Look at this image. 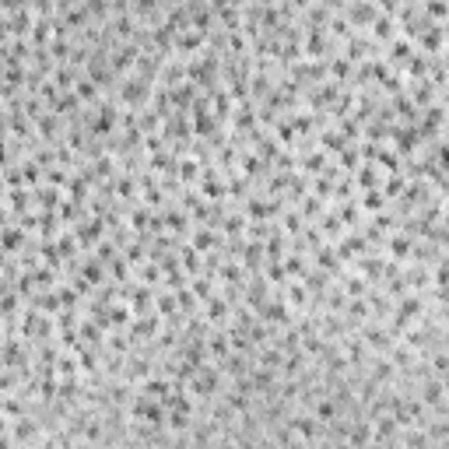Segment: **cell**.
I'll use <instances>...</instances> for the list:
<instances>
[{"mask_svg":"<svg viewBox=\"0 0 449 449\" xmlns=\"http://www.w3.org/2000/svg\"><path fill=\"white\" fill-rule=\"evenodd\" d=\"M369 207H382V200H379V193H369V200H365Z\"/></svg>","mask_w":449,"mask_h":449,"instance_id":"cell-5","label":"cell"},{"mask_svg":"<svg viewBox=\"0 0 449 449\" xmlns=\"http://www.w3.org/2000/svg\"><path fill=\"white\" fill-rule=\"evenodd\" d=\"M295 425H299L302 439H312V435H316V425H312V418H299V421H295Z\"/></svg>","mask_w":449,"mask_h":449,"instance_id":"cell-3","label":"cell"},{"mask_svg":"<svg viewBox=\"0 0 449 449\" xmlns=\"http://www.w3.org/2000/svg\"><path fill=\"white\" fill-rule=\"evenodd\" d=\"M95 81H77V98H84V102H91L95 98V88H91Z\"/></svg>","mask_w":449,"mask_h":449,"instance_id":"cell-1","label":"cell"},{"mask_svg":"<svg viewBox=\"0 0 449 449\" xmlns=\"http://www.w3.org/2000/svg\"><path fill=\"white\" fill-rule=\"evenodd\" d=\"M439 400H442V386L428 382V386H425V404H439Z\"/></svg>","mask_w":449,"mask_h":449,"instance_id":"cell-2","label":"cell"},{"mask_svg":"<svg viewBox=\"0 0 449 449\" xmlns=\"http://www.w3.org/2000/svg\"><path fill=\"white\" fill-rule=\"evenodd\" d=\"M316 414H319V418H323V421H330V418H333V414H337V404H330V400H323V404H319V407H316Z\"/></svg>","mask_w":449,"mask_h":449,"instance_id":"cell-4","label":"cell"}]
</instances>
